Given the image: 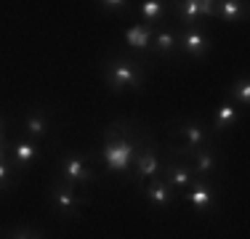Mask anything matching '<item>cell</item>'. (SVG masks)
I'll return each instance as SVG.
<instances>
[{
	"label": "cell",
	"mask_w": 250,
	"mask_h": 239,
	"mask_svg": "<svg viewBox=\"0 0 250 239\" xmlns=\"http://www.w3.org/2000/svg\"><path fill=\"white\" fill-rule=\"evenodd\" d=\"M0 239H5V237H3V234H0Z\"/></svg>",
	"instance_id": "25"
},
{
	"label": "cell",
	"mask_w": 250,
	"mask_h": 239,
	"mask_svg": "<svg viewBox=\"0 0 250 239\" xmlns=\"http://www.w3.org/2000/svg\"><path fill=\"white\" fill-rule=\"evenodd\" d=\"M176 43H178V53L189 59H205L210 53V32L200 27H178L176 29Z\"/></svg>",
	"instance_id": "7"
},
{
	"label": "cell",
	"mask_w": 250,
	"mask_h": 239,
	"mask_svg": "<svg viewBox=\"0 0 250 239\" xmlns=\"http://www.w3.org/2000/svg\"><path fill=\"white\" fill-rule=\"evenodd\" d=\"M19 183V170H16L14 159L8 157V141L0 143V197L16 189Z\"/></svg>",
	"instance_id": "16"
},
{
	"label": "cell",
	"mask_w": 250,
	"mask_h": 239,
	"mask_svg": "<svg viewBox=\"0 0 250 239\" xmlns=\"http://www.w3.org/2000/svg\"><path fill=\"white\" fill-rule=\"evenodd\" d=\"M170 11L181 27H200L202 21V0H178L170 3Z\"/></svg>",
	"instance_id": "15"
},
{
	"label": "cell",
	"mask_w": 250,
	"mask_h": 239,
	"mask_svg": "<svg viewBox=\"0 0 250 239\" xmlns=\"http://www.w3.org/2000/svg\"><path fill=\"white\" fill-rule=\"evenodd\" d=\"M160 167H163V152H160V143L149 136V139L141 143L139 152H136L133 167H130L136 189H139L141 183H146V181H152V178H157V176H160Z\"/></svg>",
	"instance_id": "5"
},
{
	"label": "cell",
	"mask_w": 250,
	"mask_h": 239,
	"mask_svg": "<svg viewBox=\"0 0 250 239\" xmlns=\"http://www.w3.org/2000/svg\"><path fill=\"white\" fill-rule=\"evenodd\" d=\"M149 77V64L133 53H112L101 59V80L112 93L141 91Z\"/></svg>",
	"instance_id": "2"
},
{
	"label": "cell",
	"mask_w": 250,
	"mask_h": 239,
	"mask_svg": "<svg viewBox=\"0 0 250 239\" xmlns=\"http://www.w3.org/2000/svg\"><path fill=\"white\" fill-rule=\"evenodd\" d=\"M8 157L14 159L16 170L24 176V173L32 170V165L40 159V143L27 139V136H16V139H8Z\"/></svg>",
	"instance_id": "9"
},
{
	"label": "cell",
	"mask_w": 250,
	"mask_h": 239,
	"mask_svg": "<svg viewBox=\"0 0 250 239\" xmlns=\"http://www.w3.org/2000/svg\"><path fill=\"white\" fill-rule=\"evenodd\" d=\"M240 117H242V109H240V106H237L234 101L224 99L221 104H218V109L213 112V120H210L213 133H216V136H224L229 128H234V125L240 122Z\"/></svg>",
	"instance_id": "13"
},
{
	"label": "cell",
	"mask_w": 250,
	"mask_h": 239,
	"mask_svg": "<svg viewBox=\"0 0 250 239\" xmlns=\"http://www.w3.org/2000/svg\"><path fill=\"white\" fill-rule=\"evenodd\" d=\"M104 14H130V3L128 0H101L96 3Z\"/></svg>",
	"instance_id": "22"
},
{
	"label": "cell",
	"mask_w": 250,
	"mask_h": 239,
	"mask_svg": "<svg viewBox=\"0 0 250 239\" xmlns=\"http://www.w3.org/2000/svg\"><path fill=\"white\" fill-rule=\"evenodd\" d=\"M48 205H51V210H53L56 218L75 220L77 215L91 205V199H88V197H83L77 186H72L69 181H64V178L56 176L51 181V186H48Z\"/></svg>",
	"instance_id": "4"
},
{
	"label": "cell",
	"mask_w": 250,
	"mask_h": 239,
	"mask_svg": "<svg viewBox=\"0 0 250 239\" xmlns=\"http://www.w3.org/2000/svg\"><path fill=\"white\" fill-rule=\"evenodd\" d=\"M123 40H125V45L133 48L136 53H146L149 45H152V27H146V24L139 21V24H133V27L125 29Z\"/></svg>",
	"instance_id": "18"
},
{
	"label": "cell",
	"mask_w": 250,
	"mask_h": 239,
	"mask_svg": "<svg viewBox=\"0 0 250 239\" xmlns=\"http://www.w3.org/2000/svg\"><path fill=\"white\" fill-rule=\"evenodd\" d=\"M165 11H168V3H163V0H146V3H141V24H146V27H157L160 21H163Z\"/></svg>",
	"instance_id": "20"
},
{
	"label": "cell",
	"mask_w": 250,
	"mask_h": 239,
	"mask_svg": "<svg viewBox=\"0 0 250 239\" xmlns=\"http://www.w3.org/2000/svg\"><path fill=\"white\" fill-rule=\"evenodd\" d=\"M213 16V0H202V19H210Z\"/></svg>",
	"instance_id": "23"
},
{
	"label": "cell",
	"mask_w": 250,
	"mask_h": 239,
	"mask_svg": "<svg viewBox=\"0 0 250 239\" xmlns=\"http://www.w3.org/2000/svg\"><path fill=\"white\" fill-rule=\"evenodd\" d=\"M139 191L146 197V202H149L152 207H157V210H170L178 202V194L168 186V181L160 178V176L152 178V181H146V183H141Z\"/></svg>",
	"instance_id": "11"
},
{
	"label": "cell",
	"mask_w": 250,
	"mask_h": 239,
	"mask_svg": "<svg viewBox=\"0 0 250 239\" xmlns=\"http://www.w3.org/2000/svg\"><path fill=\"white\" fill-rule=\"evenodd\" d=\"M226 99L234 101L242 112L248 109V106H250V80H248V75L234 77V80L226 85Z\"/></svg>",
	"instance_id": "19"
},
{
	"label": "cell",
	"mask_w": 250,
	"mask_h": 239,
	"mask_svg": "<svg viewBox=\"0 0 250 239\" xmlns=\"http://www.w3.org/2000/svg\"><path fill=\"white\" fill-rule=\"evenodd\" d=\"M93 162H96V152L83 154V152L69 149V152H62L56 157V173H59V178L69 181L72 186L88 189L93 183H99V178H101L99 170L93 167Z\"/></svg>",
	"instance_id": "3"
},
{
	"label": "cell",
	"mask_w": 250,
	"mask_h": 239,
	"mask_svg": "<svg viewBox=\"0 0 250 239\" xmlns=\"http://www.w3.org/2000/svg\"><path fill=\"white\" fill-rule=\"evenodd\" d=\"M5 239H48V234L45 231H40L38 226H11L8 231L3 234Z\"/></svg>",
	"instance_id": "21"
},
{
	"label": "cell",
	"mask_w": 250,
	"mask_h": 239,
	"mask_svg": "<svg viewBox=\"0 0 250 239\" xmlns=\"http://www.w3.org/2000/svg\"><path fill=\"white\" fill-rule=\"evenodd\" d=\"M165 157V154H163ZM160 178L168 181V186L176 191L178 197L189 189V183L194 181V170H192V162L187 159H176V157H165L163 159V167H160Z\"/></svg>",
	"instance_id": "8"
},
{
	"label": "cell",
	"mask_w": 250,
	"mask_h": 239,
	"mask_svg": "<svg viewBox=\"0 0 250 239\" xmlns=\"http://www.w3.org/2000/svg\"><path fill=\"white\" fill-rule=\"evenodd\" d=\"M178 199H184L200 218H208L213 210H216V202H218V189L213 183V178H202L194 176V181L189 183V189L184 191Z\"/></svg>",
	"instance_id": "6"
},
{
	"label": "cell",
	"mask_w": 250,
	"mask_h": 239,
	"mask_svg": "<svg viewBox=\"0 0 250 239\" xmlns=\"http://www.w3.org/2000/svg\"><path fill=\"white\" fill-rule=\"evenodd\" d=\"M152 53L163 59H173L178 53V43H176V29H160L154 27L152 29V45H149Z\"/></svg>",
	"instance_id": "17"
},
{
	"label": "cell",
	"mask_w": 250,
	"mask_h": 239,
	"mask_svg": "<svg viewBox=\"0 0 250 239\" xmlns=\"http://www.w3.org/2000/svg\"><path fill=\"white\" fill-rule=\"evenodd\" d=\"M213 16L226 24H240L248 19L245 0H213Z\"/></svg>",
	"instance_id": "14"
},
{
	"label": "cell",
	"mask_w": 250,
	"mask_h": 239,
	"mask_svg": "<svg viewBox=\"0 0 250 239\" xmlns=\"http://www.w3.org/2000/svg\"><path fill=\"white\" fill-rule=\"evenodd\" d=\"M8 141V122H5V117H0V143Z\"/></svg>",
	"instance_id": "24"
},
{
	"label": "cell",
	"mask_w": 250,
	"mask_h": 239,
	"mask_svg": "<svg viewBox=\"0 0 250 239\" xmlns=\"http://www.w3.org/2000/svg\"><path fill=\"white\" fill-rule=\"evenodd\" d=\"M53 133V109L48 106H29L24 115V136L32 141H43Z\"/></svg>",
	"instance_id": "10"
},
{
	"label": "cell",
	"mask_w": 250,
	"mask_h": 239,
	"mask_svg": "<svg viewBox=\"0 0 250 239\" xmlns=\"http://www.w3.org/2000/svg\"><path fill=\"white\" fill-rule=\"evenodd\" d=\"M146 139H149V133L136 120H117L104 130V146L96 154V159H101L106 165V170L112 173H120V176L130 173L136 152Z\"/></svg>",
	"instance_id": "1"
},
{
	"label": "cell",
	"mask_w": 250,
	"mask_h": 239,
	"mask_svg": "<svg viewBox=\"0 0 250 239\" xmlns=\"http://www.w3.org/2000/svg\"><path fill=\"white\" fill-rule=\"evenodd\" d=\"M189 162H192L194 176L213 178V173L221 165V152H218V146L213 143V146H205V149H200V152H194L192 157H189Z\"/></svg>",
	"instance_id": "12"
}]
</instances>
